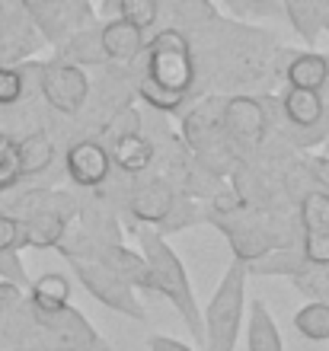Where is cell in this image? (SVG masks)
<instances>
[{
	"label": "cell",
	"instance_id": "cell-1",
	"mask_svg": "<svg viewBox=\"0 0 329 351\" xmlns=\"http://www.w3.org/2000/svg\"><path fill=\"white\" fill-rule=\"evenodd\" d=\"M192 45L179 29H157L135 61V96L160 115H173L192 99Z\"/></svg>",
	"mask_w": 329,
	"mask_h": 351
},
{
	"label": "cell",
	"instance_id": "cell-2",
	"mask_svg": "<svg viewBox=\"0 0 329 351\" xmlns=\"http://www.w3.org/2000/svg\"><path fill=\"white\" fill-rule=\"evenodd\" d=\"M137 246H141V256H144L147 268H150V281H154V291L160 297H166L170 304L179 310L185 329L195 339V345H205V329H201V310L198 300H195V291L189 285V271H185L183 259L176 256V250L166 243V237L157 227H144L137 223Z\"/></svg>",
	"mask_w": 329,
	"mask_h": 351
},
{
	"label": "cell",
	"instance_id": "cell-3",
	"mask_svg": "<svg viewBox=\"0 0 329 351\" xmlns=\"http://www.w3.org/2000/svg\"><path fill=\"white\" fill-rule=\"evenodd\" d=\"M247 262L230 259L227 271L220 275L208 310L201 313L205 345L201 351H234L243 329V310H247Z\"/></svg>",
	"mask_w": 329,
	"mask_h": 351
},
{
	"label": "cell",
	"instance_id": "cell-4",
	"mask_svg": "<svg viewBox=\"0 0 329 351\" xmlns=\"http://www.w3.org/2000/svg\"><path fill=\"white\" fill-rule=\"evenodd\" d=\"M65 259H67V265H71V271L77 275V281H80L102 306H109V310H115V313H122V316H131L137 323H147V310H144V304H141V297H137L125 281H119V278L112 275L102 262H96L93 256H65Z\"/></svg>",
	"mask_w": 329,
	"mask_h": 351
},
{
	"label": "cell",
	"instance_id": "cell-5",
	"mask_svg": "<svg viewBox=\"0 0 329 351\" xmlns=\"http://www.w3.org/2000/svg\"><path fill=\"white\" fill-rule=\"evenodd\" d=\"M220 128L240 154V160H247L253 150L262 147V141L269 138V128H272L265 99L262 96H224Z\"/></svg>",
	"mask_w": 329,
	"mask_h": 351
},
{
	"label": "cell",
	"instance_id": "cell-6",
	"mask_svg": "<svg viewBox=\"0 0 329 351\" xmlns=\"http://www.w3.org/2000/svg\"><path fill=\"white\" fill-rule=\"evenodd\" d=\"M38 96L48 102V109L65 115L67 121L77 119L90 99V74L83 67H73L61 58L42 61V74H38Z\"/></svg>",
	"mask_w": 329,
	"mask_h": 351
},
{
	"label": "cell",
	"instance_id": "cell-7",
	"mask_svg": "<svg viewBox=\"0 0 329 351\" xmlns=\"http://www.w3.org/2000/svg\"><path fill=\"white\" fill-rule=\"evenodd\" d=\"M19 7L29 16V23L36 26L42 42L55 48L71 32L96 23V13L87 0H19Z\"/></svg>",
	"mask_w": 329,
	"mask_h": 351
},
{
	"label": "cell",
	"instance_id": "cell-8",
	"mask_svg": "<svg viewBox=\"0 0 329 351\" xmlns=\"http://www.w3.org/2000/svg\"><path fill=\"white\" fill-rule=\"evenodd\" d=\"M301 252L307 265H329V192L310 189L297 204Z\"/></svg>",
	"mask_w": 329,
	"mask_h": 351
},
{
	"label": "cell",
	"instance_id": "cell-9",
	"mask_svg": "<svg viewBox=\"0 0 329 351\" xmlns=\"http://www.w3.org/2000/svg\"><path fill=\"white\" fill-rule=\"evenodd\" d=\"M173 198H176V189L166 182L163 176L144 173L131 179L128 192H125V208H128V214L137 223L160 227L163 217L170 214V208H173Z\"/></svg>",
	"mask_w": 329,
	"mask_h": 351
},
{
	"label": "cell",
	"instance_id": "cell-10",
	"mask_svg": "<svg viewBox=\"0 0 329 351\" xmlns=\"http://www.w3.org/2000/svg\"><path fill=\"white\" fill-rule=\"evenodd\" d=\"M65 173L77 189H100L112 176L109 150L102 147L96 138L73 141L65 154Z\"/></svg>",
	"mask_w": 329,
	"mask_h": 351
},
{
	"label": "cell",
	"instance_id": "cell-11",
	"mask_svg": "<svg viewBox=\"0 0 329 351\" xmlns=\"http://www.w3.org/2000/svg\"><path fill=\"white\" fill-rule=\"evenodd\" d=\"M100 42L106 58H109V64H122V67L135 64L147 45L144 32L131 26V23H125V19H106L100 26Z\"/></svg>",
	"mask_w": 329,
	"mask_h": 351
},
{
	"label": "cell",
	"instance_id": "cell-12",
	"mask_svg": "<svg viewBox=\"0 0 329 351\" xmlns=\"http://www.w3.org/2000/svg\"><path fill=\"white\" fill-rule=\"evenodd\" d=\"M19 154V182L23 179H38L55 163V138L48 128H32L29 134L16 141Z\"/></svg>",
	"mask_w": 329,
	"mask_h": 351
},
{
	"label": "cell",
	"instance_id": "cell-13",
	"mask_svg": "<svg viewBox=\"0 0 329 351\" xmlns=\"http://www.w3.org/2000/svg\"><path fill=\"white\" fill-rule=\"evenodd\" d=\"M71 227L65 214L38 211L19 221V250H55L58 240Z\"/></svg>",
	"mask_w": 329,
	"mask_h": 351
},
{
	"label": "cell",
	"instance_id": "cell-14",
	"mask_svg": "<svg viewBox=\"0 0 329 351\" xmlns=\"http://www.w3.org/2000/svg\"><path fill=\"white\" fill-rule=\"evenodd\" d=\"M282 80L291 90H313L323 93L329 86V61L317 51H294V58L284 64Z\"/></svg>",
	"mask_w": 329,
	"mask_h": 351
},
{
	"label": "cell",
	"instance_id": "cell-15",
	"mask_svg": "<svg viewBox=\"0 0 329 351\" xmlns=\"http://www.w3.org/2000/svg\"><path fill=\"white\" fill-rule=\"evenodd\" d=\"M109 160L112 169H119L122 176H144L154 169V144L144 131L141 134H128L119 138L115 144H109Z\"/></svg>",
	"mask_w": 329,
	"mask_h": 351
},
{
	"label": "cell",
	"instance_id": "cell-16",
	"mask_svg": "<svg viewBox=\"0 0 329 351\" xmlns=\"http://www.w3.org/2000/svg\"><path fill=\"white\" fill-rule=\"evenodd\" d=\"M58 58L73 67H106L109 64V58H106L102 42H100V23L71 32V36L58 45Z\"/></svg>",
	"mask_w": 329,
	"mask_h": 351
},
{
	"label": "cell",
	"instance_id": "cell-17",
	"mask_svg": "<svg viewBox=\"0 0 329 351\" xmlns=\"http://www.w3.org/2000/svg\"><path fill=\"white\" fill-rule=\"evenodd\" d=\"M326 115V96L313 90H284L282 96V119L288 128H313Z\"/></svg>",
	"mask_w": 329,
	"mask_h": 351
},
{
	"label": "cell",
	"instance_id": "cell-18",
	"mask_svg": "<svg viewBox=\"0 0 329 351\" xmlns=\"http://www.w3.org/2000/svg\"><path fill=\"white\" fill-rule=\"evenodd\" d=\"M26 300L32 310L38 313H58L71 304V278L61 271H45L29 281L26 287Z\"/></svg>",
	"mask_w": 329,
	"mask_h": 351
},
{
	"label": "cell",
	"instance_id": "cell-19",
	"mask_svg": "<svg viewBox=\"0 0 329 351\" xmlns=\"http://www.w3.org/2000/svg\"><path fill=\"white\" fill-rule=\"evenodd\" d=\"M157 7H160V16L163 13L170 16L166 29H179V32H192L218 16L211 0H157Z\"/></svg>",
	"mask_w": 329,
	"mask_h": 351
},
{
	"label": "cell",
	"instance_id": "cell-20",
	"mask_svg": "<svg viewBox=\"0 0 329 351\" xmlns=\"http://www.w3.org/2000/svg\"><path fill=\"white\" fill-rule=\"evenodd\" d=\"M247 351H284L282 332L275 326V316L269 313V306L262 300L249 304V319H247Z\"/></svg>",
	"mask_w": 329,
	"mask_h": 351
},
{
	"label": "cell",
	"instance_id": "cell-21",
	"mask_svg": "<svg viewBox=\"0 0 329 351\" xmlns=\"http://www.w3.org/2000/svg\"><path fill=\"white\" fill-rule=\"evenodd\" d=\"M307 259H304L301 246H282V250H269L265 256L247 262V275H288L294 278L304 271Z\"/></svg>",
	"mask_w": 329,
	"mask_h": 351
},
{
	"label": "cell",
	"instance_id": "cell-22",
	"mask_svg": "<svg viewBox=\"0 0 329 351\" xmlns=\"http://www.w3.org/2000/svg\"><path fill=\"white\" fill-rule=\"evenodd\" d=\"M294 329L310 342H329V304L310 300L294 313Z\"/></svg>",
	"mask_w": 329,
	"mask_h": 351
},
{
	"label": "cell",
	"instance_id": "cell-23",
	"mask_svg": "<svg viewBox=\"0 0 329 351\" xmlns=\"http://www.w3.org/2000/svg\"><path fill=\"white\" fill-rule=\"evenodd\" d=\"M282 10H284V16L291 19V26L297 29V36L307 45H317V38H320V19H317L313 0H282Z\"/></svg>",
	"mask_w": 329,
	"mask_h": 351
},
{
	"label": "cell",
	"instance_id": "cell-24",
	"mask_svg": "<svg viewBox=\"0 0 329 351\" xmlns=\"http://www.w3.org/2000/svg\"><path fill=\"white\" fill-rule=\"evenodd\" d=\"M115 19H125L141 32H150L157 26V19H160V7H157V0H119Z\"/></svg>",
	"mask_w": 329,
	"mask_h": 351
},
{
	"label": "cell",
	"instance_id": "cell-25",
	"mask_svg": "<svg viewBox=\"0 0 329 351\" xmlns=\"http://www.w3.org/2000/svg\"><path fill=\"white\" fill-rule=\"evenodd\" d=\"M291 281L304 297L329 304V265H304V271H297Z\"/></svg>",
	"mask_w": 329,
	"mask_h": 351
},
{
	"label": "cell",
	"instance_id": "cell-26",
	"mask_svg": "<svg viewBox=\"0 0 329 351\" xmlns=\"http://www.w3.org/2000/svg\"><path fill=\"white\" fill-rule=\"evenodd\" d=\"M201 221V211L198 204L192 202V198H185V195H176L173 198V208H170V214L163 217V223L157 227L160 233H179L185 230V227H192V223Z\"/></svg>",
	"mask_w": 329,
	"mask_h": 351
},
{
	"label": "cell",
	"instance_id": "cell-27",
	"mask_svg": "<svg viewBox=\"0 0 329 351\" xmlns=\"http://www.w3.org/2000/svg\"><path fill=\"white\" fill-rule=\"evenodd\" d=\"M19 185V154H16V138L0 131V195Z\"/></svg>",
	"mask_w": 329,
	"mask_h": 351
},
{
	"label": "cell",
	"instance_id": "cell-28",
	"mask_svg": "<svg viewBox=\"0 0 329 351\" xmlns=\"http://www.w3.org/2000/svg\"><path fill=\"white\" fill-rule=\"evenodd\" d=\"M26 99V86H23V74H19L16 64L0 67V109H10V106H19Z\"/></svg>",
	"mask_w": 329,
	"mask_h": 351
},
{
	"label": "cell",
	"instance_id": "cell-29",
	"mask_svg": "<svg viewBox=\"0 0 329 351\" xmlns=\"http://www.w3.org/2000/svg\"><path fill=\"white\" fill-rule=\"evenodd\" d=\"M0 281H10V285H19L23 291L29 287V271L19 259V250H0Z\"/></svg>",
	"mask_w": 329,
	"mask_h": 351
},
{
	"label": "cell",
	"instance_id": "cell-30",
	"mask_svg": "<svg viewBox=\"0 0 329 351\" xmlns=\"http://www.w3.org/2000/svg\"><path fill=\"white\" fill-rule=\"evenodd\" d=\"M282 10V0H237V16H275Z\"/></svg>",
	"mask_w": 329,
	"mask_h": 351
},
{
	"label": "cell",
	"instance_id": "cell-31",
	"mask_svg": "<svg viewBox=\"0 0 329 351\" xmlns=\"http://www.w3.org/2000/svg\"><path fill=\"white\" fill-rule=\"evenodd\" d=\"M0 250H19V221L0 211Z\"/></svg>",
	"mask_w": 329,
	"mask_h": 351
},
{
	"label": "cell",
	"instance_id": "cell-32",
	"mask_svg": "<svg viewBox=\"0 0 329 351\" xmlns=\"http://www.w3.org/2000/svg\"><path fill=\"white\" fill-rule=\"evenodd\" d=\"M26 300V291L19 285H10V281H0V316H7L16 304Z\"/></svg>",
	"mask_w": 329,
	"mask_h": 351
},
{
	"label": "cell",
	"instance_id": "cell-33",
	"mask_svg": "<svg viewBox=\"0 0 329 351\" xmlns=\"http://www.w3.org/2000/svg\"><path fill=\"white\" fill-rule=\"evenodd\" d=\"M147 348L150 351H195L192 345L179 342V339H170V335H150V339H147Z\"/></svg>",
	"mask_w": 329,
	"mask_h": 351
},
{
	"label": "cell",
	"instance_id": "cell-34",
	"mask_svg": "<svg viewBox=\"0 0 329 351\" xmlns=\"http://www.w3.org/2000/svg\"><path fill=\"white\" fill-rule=\"evenodd\" d=\"M317 19H320V32H329V0H313Z\"/></svg>",
	"mask_w": 329,
	"mask_h": 351
},
{
	"label": "cell",
	"instance_id": "cell-35",
	"mask_svg": "<svg viewBox=\"0 0 329 351\" xmlns=\"http://www.w3.org/2000/svg\"><path fill=\"white\" fill-rule=\"evenodd\" d=\"M115 7H119V0H102L100 10H96V16H102V19H115Z\"/></svg>",
	"mask_w": 329,
	"mask_h": 351
},
{
	"label": "cell",
	"instance_id": "cell-36",
	"mask_svg": "<svg viewBox=\"0 0 329 351\" xmlns=\"http://www.w3.org/2000/svg\"><path fill=\"white\" fill-rule=\"evenodd\" d=\"M0 351H38V348H0Z\"/></svg>",
	"mask_w": 329,
	"mask_h": 351
},
{
	"label": "cell",
	"instance_id": "cell-37",
	"mask_svg": "<svg viewBox=\"0 0 329 351\" xmlns=\"http://www.w3.org/2000/svg\"><path fill=\"white\" fill-rule=\"evenodd\" d=\"M227 3H230V10H234V7H237V0H227Z\"/></svg>",
	"mask_w": 329,
	"mask_h": 351
},
{
	"label": "cell",
	"instance_id": "cell-38",
	"mask_svg": "<svg viewBox=\"0 0 329 351\" xmlns=\"http://www.w3.org/2000/svg\"><path fill=\"white\" fill-rule=\"evenodd\" d=\"M326 61H329V51H326Z\"/></svg>",
	"mask_w": 329,
	"mask_h": 351
},
{
	"label": "cell",
	"instance_id": "cell-39",
	"mask_svg": "<svg viewBox=\"0 0 329 351\" xmlns=\"http://www.w3.org/2000/svg\"><path fill=\"white\" fill-rule=\"evenodd\" d=\"M326 144H329V138H326Z\"/></svg>",
	"mask_w": 329,
	"mask_h": 351
}]
</instances>
